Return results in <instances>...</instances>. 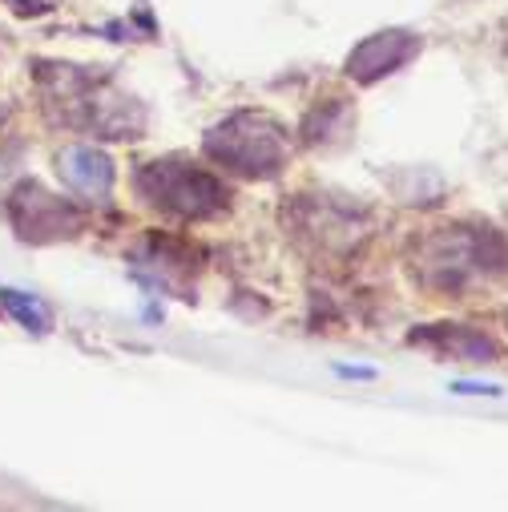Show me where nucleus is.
Here are the masks:
<instances>
[{
	"mask_svg": "<svg viewBox=\"0 0 508 512\" xmlns=\"http://www.w3.org/2000/svg\"><path fill=\"white\" fill-rule=\"evenodd\" d=\"M206 154L242 178H275L287 166V134L263 113H234L206 134Z\"/></svg>",
	"mask_w": 508,
	"mask_h": 512,
	"instance_id": "obj_1",
	"label": "nucleus"
},
{
	"mask_svg": "<svg viewBox=\"0 0 508 512\" xmlns=\"http://www.w3.org/2000/svg\"><path fill=\"white\" fill-rule=\"evenodd\" d=\"M420 267L436 287L460 291L476 279H488L492 271H508V242L496 230H436L424 246Z\"/></svg>",
	"mask_w": 508,
	"mask_h": 512,
	"instance_id": "obj_2",
	"label": "nucleus"
},
{
	"mask_svg": "<svg viewBox=\"0 0 508 512\" xmlns=\"http://www.w3.org/2000/svg\"><path fill=\"white\" fill-rule=\"evenodd\" d=\"M134 186L146 206L178 214V218H210L230 206V190L210 170H198L186 158H162V162L142 166Z\"/></svg>",
	"mask_w": 508,
	"mask_h": 512,
	"instance_id": "obj_3",
	"label": "nucleus"
},
{
	"mask_svg": "<svg viewBox=\"0 0 508 512\" xmlns=\"http://www.w3.org/2000/svg\"><path fill=\"white\" fill-rule=\"evenodd\" d=\"M420 53V37L416 33H404V29H388V33H375L367 41H359L343 65V73L359 85H375L392 77L396 69H404L412 57Z\"/></svg>",
	"mask_w": 508,
	"mask_h": 512,
	"instance_id": "obj_4",
	"label": "nucleus"
},
{
	"mask_svg": "<svg viewBox=\"0 0 508 512\" xmlns=\"http://www.w3.org/2000/svg\"><path fill=\"white\" fill-rule=\"evenodd\" d=\"M13 222L21 238H61L81 226V218L61 198H49L41 186H21L13 194Z\"/></svg>",
	"mask_w": 508,
	"mask_h": 512,
	"instance_id": "obj_5",
	"label": "nucleus"
},
{
	"mask_svg": "<svg viewBox=\"0 0 508 512\" xmlns=\"http://www.w3.org/2000/svg\"><path fill=\"white\" fill-rule=\"evenodd\" d=\"M61 178L73 194L105 202L109 190H113V162L93 146H73V150L61 154Z\"/></svg>",
	"mask_w": 508,
	"mask_h": 512,
	"instance_id": "obj_6",
	"label": "nucleus"
},
{
	"mask_svg": "<svg viewBox=\"0 0 508 512\" xmlns=\"http://www.w3.org/2000/svg\"><path fill=\"white\" fill-rule=\"evenodd\" d=\"M416 343H428L444 355H456V359H496V343L484 335V331H472V327H428L416 335Z\"/></svg>",
	"mask_w": 508,
	"mask_h": 512,
	"instance_id": "obj_7",
	"label": "nucleus"
},
{
	"mask_svg": "<svg viewBox=\"0 0 508 512\" xmlns=\"http://www.w3.org/2000/svg\"><path fill=\"white\" fill-rule=\"evenodd\" d=\"M0 307H5L25 331H33V335H49V327H53V315H49V307L41 303V299H33V295H21V291H0Z\"/></svg>",
	"mask_w": 508,
	"mask_h": 512,
	"instance_id": "obj_8",
	"label": "nucleus"
},
{
	"mask_svg": "<svg viewBox=\"0 0 508 512\" xmlns=\"http://www.w3.org/2000/svg\"><path fill=\"white\" fill-rule=\"evenodd\" d=\"M452 392H468V396H500V383H480V379H456Z\"/></svg>",
	"mask_w": 508,
	"mask_h": 512,
	"instance_id": "obj_9",
	"label": "nucleus"
},
{
	"mask_svg": "<svg viewBox=\"0 0 508 512\" xmlns=\"http://www.w3.org/2000/svg\"><path fill=\"white\" fill-rule=\"evenodd\" d=\"M335 375H343V379H375V367H343V363H335Z\"/></svg>",
	"mask_w": 508,
	"mask_h": 512,
	"instance_id": "obj_10",
	"label": "nucleus"
}]
</instances>
